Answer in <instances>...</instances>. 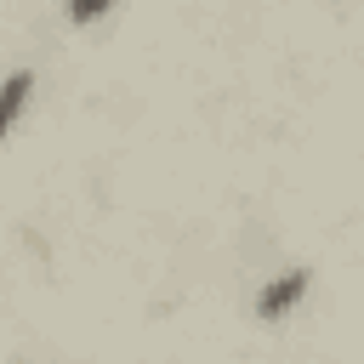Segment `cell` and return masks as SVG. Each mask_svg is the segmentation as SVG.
Instances as JSON below:
<instances>
[{
  "instance_id": "cell-1",
  "label": "cell",
  "mask_w": 364,
  "mask_h": 364,
  "mask_svg": "<svg viewBox=\"0 0 364 364\" xmlns=\"http://www.w3.org/2000/svg\"><path fill=\"white\" fill-rule=\"evenodd\" d=\"M301 296H307V267H284L279 279H267V284H262V296H256V318H262V324H273V318H284Z\"/></svg>"
},
{
  "instance_id": "cell-2",
  "label": "cell",
  "mask_w": 364,
  "mask_h": 364,
  "mask_svg": "<svg viewBox=\"0 0 364 364\" xmlns=\"http://www.w3.org/2000/svg\"><path fill=\"white\" fill-rule=\"evenodd\" d=\"M28 91H34V74H28V68H17V74H6V80H0V136L17 125V114H23Z\"/></svg>"
},
{
  "instance_id": "cell-3",
  "label": "cell",
  "mask_w": 364,
  "mask_h": 364,
  "mask_svg": "<svg viewBox=\"0 0 364 364\" xmlns=\"http://www.w3.org/2000/svg\"><path fill=\"white\" fill-rule=\"evenodd\" d=\"M108 6H114V0H68V17H74V23H91V17H102Z\"/></svg>"
}]
</instances>
